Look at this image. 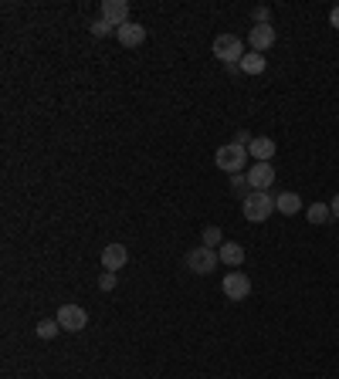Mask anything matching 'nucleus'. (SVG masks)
Listing matches in <instances>:
<instances>
[{"instance_id":"1","label":"nucleus","mask_w":339,"mask_h":379,"mask_svg":"<svg viewBox=\"0 0 339 379\" xmlns=\"http://www.w3.org/2000/svg\"><path fill=\"white\" fill-rule=\"evenodd\" d=\"M241 213H245V220H251V224H265V220L275 213V197H271L268 190H251V193L241 200Z\"/></svg>"},{"instance_id":"2","label":"nucleus","mask_w":339,"mask_h":379,"mask_svg":"<svg viewBox=\"0 0 339 379\" xmlns=\"http://www.w3.org/2000/svg\"><path fill=\"white\" fill-rule=\"evenodd\" d=\"M211 51H214V58H220L224 65H241V58L248 54V51H245V41H241L238 34H217L211 44Z\"/></svg>"},{"instance_id":"3","label":"nucleus","mask_w":339,"mask_h":379,"mask_svg":"<svg viewBox=\"0 0 339 379\" xmlns=\"http://www.w3.org/2000/svg\"><path fill=\"white\" fill-rule=\"evenodd\" d=\"M214 163H217V169H224V173H241L245 169V163H248V149L245 146H238V142H227V146H220L217 153H214Z\"/></svg>"},{"instance_id":"4","label":"nucleus","mask_w":339,"mask_h":379,"mask_svg":"<svg viewBox=\"0 0 339 379\" xmlns=\"http://www.w3.org/2000/svg\"><path fill=\"white\" fill-rule=\"evenodd\" d=\"M183 264H187V271H194V274H211L214 268L220 264V254L214 251V248H207V244H201V248L187 251Z\"/></svg>"},{"instance_id":"5","label":"nucleus","mask_w":339,"mask_h":379,"mask_svg":"<svg viewBox=\"0 0 339 379\" xmlns=\"http://www.w3.org/2000/svg\"><path fill=\"white\" fill-rule=\"evenodd\" d=\"M220 292H224V298H231V301H245V298L251 295V278L245 274V271H227L224 274V281H220Z\"/></svg>"},{"instance_id":"6","label":"nucleus","mask_w":339,"mask_h":379,"mask_svg":"<svg viewBox=\"0 0 339 379\" xmlns=\"http://www.w3.org/2000/svg\"><path fill=\"white\" fill-rule=\"evenodd\" d=\"M54 318H58V325L65 332H82L85 325H88V312H85L82 305H61Z\"/></svg>"},{"instance_id":"7","label":"nucleus","mask_w":339,"mask_h":379,"mask_svg":"<svg viewBox=\"0 0 339 379\" xmlns=\"http://www.w3.org/2000/svg\"><path fill=\"white\" fill-rule=\"evenodd\" d=\"M275 41H278V34H275L271 24H254L251 31H248V44H251V51H258V54H265Z\"/></svg>"},{"instance_id":"8","label":"nucleus","mask_w":339,"mask_h":379,"mask_svg":"<svg viewBox=\"0 0 339 379\" xmlns=\"http://www.w3.org/2000/svg\"><path fill=\"white\" fill-rule=\"evenodd\" d=\"M102 21L112 28L129 24V3L126 0H102Z\"/></svg>"},{"instance_id":"9","label":"nucleus","mask_w":339,"mask_h":379,"mask_svg":"<svg viewBox=\"0 0 339 379\" xmlns=\"http://www.w3.org/2000/svg\"><path fill=\"white\" fill-rule=\"evenodd\" d=\"M129 264L126 244H105L102 248V271H123Z\"/></svg>"},{"instance_id":"10","label":"nucleus","mask_w":339,"mask_h":379,"mask_svg":"<svg viewBox=\"0 0 339 379\" xmlns=\"http://www.w3.org/2000/svg\"><path fill=\"white\" fill-rule=\"evenodd\" d=\"M248 183H251V190H271L275 166H271V163H251V166H248Z\"/></svg>"},{"instance_id":"11","label":"nucleus","mask_w":339,"mask_h":379,"mask_svg":"<svg viewBox=\"0 0 339 379\" xmlns=\"http://www.w3.org/2000/svg\"><path fill=\"white\" fill-rule=\"evenodd\" d=\"M116 38H119L123 47H139V44L146 41V28L136 24V21H129V24H123V28H116Z\"/></svg>"},{"instance_id":"12","label":"nucleus","mask_w":339,"mask_h":379,"mask_svg":"<svg viewBox=\"0 0 339 379\" xmlns=\"http://www.w3.org/2000/svg\"><path fill=\"white\" fill-rule=\"evenodd\" d=\"M275 139H268V136H254L251 146H248V156H254V163H271V156H275Z\"/></svg>"},{"instance_id":"13","label":"nucleus","mask_w":339,"mask_h":379,"mask_svg":"<svg viewBox=\"0 0 339 379\" xmlns=\"http://www.w3.org/2000/svg\"><path fill=\"white\" fill-rule=\"evenodd\" d=\"M275 210L285 213V217H296L302 210V197H298L296 190H285V193H278L275 197Z\"/></svg>"},{"instance_id":"14","label":"nucleus","mask_w":339,"mask_h":379,"mask_svg":"<svg viewBox=\"0 0 339 379\" xmlns=\"http://www.w3.org/2000/svg\"><path fill=\"white\" fill-rule=\"evenodd\" d=\"M220 261H224V264H231V268H241V264H245V248H241V244H220Z\"/></svg>"},{"instance_id":"15","label":"nucleus","mask_w":339,"mask_h":379,"mask_svg":"<svg viewBox=\"0 0 339 379\" xmlns=\"http://www.w3.org/2000/svg\"><path fill=\"white\" fill-rule=\"evenodd\" d=\"M265 65H268V61H265V54H258V51H248V54L241 58V72H245V75H261Z\"/></svg>"},{"instance_id":"16","label":"nucleus","mask_w":339,"mask_h":379,"mask_svg":"<svg viewBox=\"0 0 339 379\" xmlns=\"http://www.w3.org/2000/svg\"><path fill=\"white\" fill-rule=\"evenodd\" d=\"M305 217H309V224H329V220H333V210H329V204H312V207L305 210Z\"/></svg>"},{"instance_id":"17","label":"nucleus","mask_w":339,"mask_h":379,"mask_svg":"<svg viewBox=\"0 0 339 379\" xmlns=\"http://www.w3.org/2000/svg\"><path fill=\"white\" fill-rule=\"evenodd\" d=\"M231 193H234V197H241V200H245V197L251 193V183H248V173H234V176H231Z\"/></svg>"},{"instance_id":"18","label":"nucleus","mask_w":339,"mask_h":379,"mask_svg":"<svg viewBox=\"0 0 339 379\" xmlns=\"http://www.w3.org/2000/svg\"><path fill=\"white\" fill-rule=\"evenodd\" d=\"M58 332H61L58 318H44V322H38V338H48V342H51Z\"/></svg>"},{"instance_id":"19","label":"nucleus","mask_w":339,"mask_h":379,"mask_svg":"<svg viewBox=\"0 0 339 379\" xmlns=\"http://www.w3.org/2000/svg\"><path fill=\"white\" fill-rule=\"evenodd\" d=\"M204 244L207 248H220L224 244V230L220 227H204Z\"/></svg>"},{"instance_id":"20","label":"nucleus","mask_w":339,"mask_h":379,"mask_svg":"<svg viewBox=\"0 0 339 379\" xmlns=\"http://www.w3.org/2000/svg\"><path fill=\"white\" fill-rule=\"evenodd\" d=\"M251 17H254V24H271V7L268 3H258L251 10Z\"/></svg>"},{"instance_id":"21","label":"nucleus","mask_w":339,"mask_h":379,"mask_svg":"<svg viewBox=\"0 0 339 379\" xmlns=\"http://www.w3.org/2000/svg\"><path fill=\"white\" fill-rule=\"evenodd\" d=\"M88 31H92V34H95V38H105V34H112V31H116V28H112V24H105V21H102V17H99V21H92V28H88Z\"/></svg>"},{"instance_id":"22","label":"nucleus","mask_w":339,"mask_h":379,"mask_svg":"<svg viewBox=\"0 0 339 379\" xmlns=\"http://www.w3.org/2000/svg\"><path fill=\"white\" fill-rule=\"evenodd\" d=\"M99 288H102V292H112V288H116V271H102V274H99Z\"/></svg>"},{"instance_id":"23","label":"nucleus","mask_w":339,"mask_h":379,"mask_svg":"<svg viewBox=\"0 0 339 379\" xmlns=\"http://www.w3.org/2000/svg\"><path fill=\"white\" fill-rule=\"evenodd\" d=\"M329 24L339 31V7H333V10H329Z\"/></svg>"},{"instance_id":"24","label":"nucleus","mask_w":339,"mask_h":379,"mask_svg":"<svg viewBox=\"0 0 339 379\" xmlns=\"http://www.w3.org/2000/svg\"><path fill=\"white\" fill-rule=\"evenodd\" d=\"M329 210H333V220H339V193L333 197V204H329Z\"/></svg>"}]
</instances>
